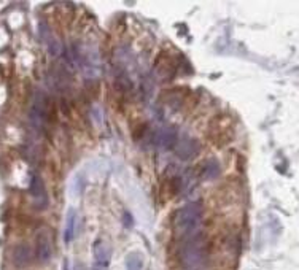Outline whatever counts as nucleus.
<instances>
[{
  "label": "nucleus",
  "instance_id": "f8f14e48",
  "mask_svg": "<svg viewBox=\"0 0 299 270\" xmlns=\"http://www.w3.org/2000/svg\"><path fill=\"white\" fill-rule=\"evenodd\" d=\"M218 173H220V165H218V162H216L215 159L207 161V164H205L204 169H202L204 178H207V180L216 178V176H218Z\"/></svg>",
  "mask_w": 299,
  "mask_h": 270
},
{
  "label": "nucleus",
  "instance_id": "f03ea898",
  "mask_svg": "<svg viewBox=\"0 0 299 270\" xmlns=\"http://www.w3.org/2000/svg\"><path fill=\"white\" fill-rule=\"evenodd\" d=\"M205 261V246L198 238H188L182 250V262L187 270H201Z\"/></svg>",
  "mask_w": 299,
  "mask_h": 270
},
{
  "label": "nucleus",
  "instance_id": "9d476101",
  "mask_svg": "<svg viewBox=\"0 0 299 270\" xmlns=\"http://www.w3.org/2000/svg\"><path fill=\"white\" fill-rule=\"evenodd\" d=\"M75 227H77V212L75 209H69L66 216V229H64V240L70 243L75 237Z\"/></svg>",
  "mask_w": 299,
  "mask_h": 270
},
{
  "label": "nucleus",
  "instance_id": "4468645a",
  "mask_svg": "<svg viewBox=\"0 0 299 270\" xmlns=\"http://www.w3.org/2000/svg\"><path fill=\"white\" fill-rule=\"evenodd\" d=\"M123 220H125V226H126V227H132L134 220H132V216H131V213H129V212H125V213H123Z\"/></svg>",
  "mask_w": 299,
  "mask_h": 270
},
{
  "label": "nucleus",
  "instance_id": "20e7f679",
  "mask_svg": "<svg viewBox=\"0 0 299 270\" xmlns=\"http://www.w3.org/2000/svg\"><path fill=\"white\" fill-rule=\"evenodd\" d=\"M29 192L30 197H32V204L37 210H45L48 207V191H46V186L45 181L40 175L32 173L30 176V184H29Z\"/></svg>",
  "mask_w": 299,
  "mask_h": 270
},
{
  "label": "nucleus",
  "instance_id": "423d86ee",
  "mask_svg": "<svg viewBox=\"0 0 299 270\" xmlns=\"http://www.w3.org/2000/svg\"><path fill=\"white\" fill-rule=\"evenodd\" d=\"M110 265V248L105 242L97 240L94 243V264L92 270H107Z\"/></svg>",
  "mask_w": 299,
  "mask_h": 270
},
{
  "label": "nucleus",
  "instance_id": "f257e3e1",
  "mask_svg": "<svg viewBox=\"0 0 299 270\" xmlns=\"http://www.w3.org/2000/svg\"><path fill=\"white\" fill-rule=\"evenodd\" d=\"M202 221V210L199 204H188L175 215V231L183 238H193V235L198 232Z\"/></svg>",
  "mask_w": 299,
  "mask_h": 270
},
{
  "label": "nucleus",
  "instance_id": "9b49d317",
  "mask_svg": "<svg viewBox=\"0 0 299 270\" xmlns=\"http://www.w3.org/2000/svg\"><path fill=\"white\" fill-rule=\"evenodd\" d=\"M40 29H42V37H43V40H45V43L48 45V49H49V51H51V53H53V54H57V51H59L57 41L54 40L53 34L49 32L48 26L42 24V26H40Z\"/></svg>",
  "mask_w": 299,
  "mask_h": 270
},
{
  "label": "nucleus",
  "instance_id": "0eeeda50",
  "mask_svg": "<svg viewBox=\"0 0 299 270\" xmlns=\"http://www.w3.org/2000/svg\"><path fill=\"white\" fill-rule=\"evenodd\" d=\"M198 151H199L198 140L190 139V137L180 140L177 145H175V154H177L178 158L183 159V161L191 159L193 156H196V153H198Z\"/></svg>",
  "mask_w": 299,
  "mask_h": 270
},
{
  "label": "nucleus",
  "instance_id": "ddd939ff",
  "mask_svg": "<svg viewBox=\"0 0 299 270\" xmlns=\"http://www.w3.org/2000/svg\"><path fill=\"white\" fill-rule=\"evenodd\" d=\"M126 268L128 270H143V259L140 254L132 253L126 257Z\"/></svg>",
  "mask_w": 299,
  "mask_h": 270
},
{
  "label": "nucleus",
  "instance_id": "6e6552de",
  "mask_svg": "<svg viewBox=\"0 0 299 270\" xmlns=\"http://www.w3.org/2000/svg\"><path fill=\"white\" fill-rule=\"evenodd\" d=\"M32 261V250L29 248V245L26 243H21L15 246L13 250V264L19 268H24L30 264Z\"/></svg>",
  "mask_w": 299,
  "mask_h": 270
},
{
  "label": "nucleus",
  "instance_id": "39448f33",
  "mask_svg": "<svg viewBox=\"0 0 299 270\" xmlns=\"http://www.w3.org/2000/svg\"><path fill=\"white\" fill-rule=\"evenodd\" d=\"M35 254L40 264H48L53 256V246H51V238L49 234L43 229L40 231L37 235V243H35Z\"/></svg>",
  "mask_w": 299,
  "mask_h": 270
},
{
  "label": "nucleus",
  "instance_id": "1a4fd4ad",
  "mask_svg": "<svg viewBox=\"0 0 299 270\" xmlns=\"http://www.w3.org/2000/svg\"><path fill=\"white\" fill-rule=\"evenodd\" d=\"M175 142H177V135H175V130H172V129H161V130H158L156 135H154V145L162 150L173 148Z\"/></svg>",
  "mask_w": 299,
  "mask_h": 270
},
{
  "label": "nucleus",
  "instance_id": "7ed1b4c3",
  "mask_svg": "<svg viewBox=\"0 0 299 270\" xmlns=\"http://www.w3.org/2000/svg\"><path fill=\"white\" fill-rule=\"evenodd\" d=\"M46 116V100L42 91H37L32 99V105L29 111V124L35 132H42Z\"/></svg>",
  "mask_w": 299,
  "mask_h": 270
}]
</instances>
